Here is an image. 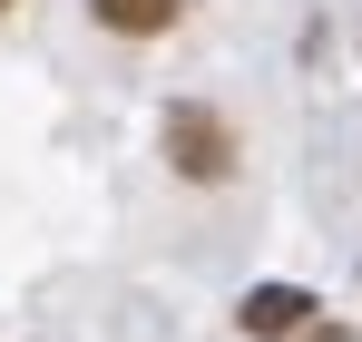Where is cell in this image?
Returning a JSON list of instances; mask_svg holds the SVG:
<instances>
[{"label": "cell", "mask_w": 362, "mask_h": 342, "mask_svg": "<svg viewBox=\"0 0 362 342\" xmlns=\"http://www.w3.org/2000/svg\"><path fill=\"white\" fill-rule=\"evenodd\" d=\"M157 157L177 186H235L245 176V127L216 98H177V108L157 117Z\"/></svg>", "instance_id": "obj_1"}, {"label": "cell", "mask_w": 362, "mask_h": 342, "mask_svg": "<svg viewBox=\"0 0 362 342\" xmlns=\"http://www.w3.org/2000/svg\"><path fill=\"white\" fill-rule=\"evenodd\" d=\"M313 313H323L313 284H255V293L235 303V333H245V342H303Z\"/></svg>", "instance_id": "obj_2"}, {"label": "cell", "mask_w": 362, "mask_h": 342, "mask_svg": "<svg viewBox=\"0 0 362 342\" xmlns=\"http://www.w3.org/2000/svg\"><path fill=\"white\" fill-rule=\"evenodd\" d=\"M88 10V30H108L127 49H147V40H177L186 20H196V0H78Z\"/></svg>", "instance_id": "obj_3"}, {"label": "cell", "mask_w": 362, "mask_h": 342, "mask_svg": "<svg viewBox=\"0 0 362 342\" xmlns=\"http://www.w3.org/2000/svg\"><path fill=\"white\" fill-rule=\"evenodd\" d=\"M353 293H362V254H353Z\"/></svg>", "instance_id": "obj_4"}, {"label": "cell", "mask_w": 362, "mask_h": 342, "mask_svg": "<svg viewBox=\"0 0 362 342\" xmlns=\"http://www.w3.org/2000/svg\"><path fill=\"white\" fill-rule=\"evenodd\" d=\"M10 10H20V0H0V20H10Z\"/></svg>", "instance_id": "obj_5"}]
</instances>
